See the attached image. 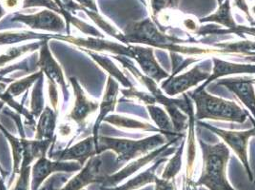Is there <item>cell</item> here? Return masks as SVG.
I'll return each instance as SVG.
<instances>
[{"label":"cell","instance_id":"obj_6","mask_svg":"<svg viewBox=\"0 0 255 190\" xmlns=\"http://www.w3.org/2000/svg\"><path fill=\"white\" fill-rule=\"evenodd\" d=\"M211 75V73L203 69L202 64L195 65L185 74L170 75L167 80L161 84V90L165 94L172 97L179 94H184L192 87H196L202 81H206Z\"/></svg>","mask_w":255,"mask_h":190},{"label":"cell","instance_id":"obj_8","mask_svg":"<svg viewBox=\"0 0 255 190\" xmlns=\"http://www.w3.org/2000/svg\"><path fill=\"white\" fill-rule=\"evenodd\" d=\"M12 21L21 22L32 29L48 32H61L65 29L63 19L53 11H43L32 15L16 13Z\"/></svg>","mask_w":255,"mask_h":190},{"label":"cell","instance_id":"obj_34","mask_svg":"<svg viewBox=\"0 0 255 190\" xmlns=\"http://www.w3.org/2000/svg\"><path fill=\"white\" fill-rule=\"evenodd\" d=\"M212 34H227V33H236L238 35L248 34L251 36H255V28L254 27H246V26H238L232 30H219L215 28L211 32Z\"/></svg>","mask_w":255,"mask_h":190},{"label":"cell","instance_id":"obj_32","mask_svg":"<svg viewBox=\"0 0 255 190\" xmlns=\"http://www.w3.org/2000/svg\"><path fill=\"white\" fill-rule=\"evenodd\" d=\"M121 93L128 98L137 99L139 101L143 102L144 104H146L147 106L154 105L155 103H157L155 97L151 94L149 95V94H146V93H143V92H139L137 90H135L133 87L128 88L127 90H121Z\"/></svg>","mask_w":255,"mask_h":190},{"label":"cell","instance_id":"obj_15","mask_svg":"<svg viewBox=\"0 0 255 190\" xmlns=\"http://www.w3.org/2000/svg\"><path fill=\"white\" fill-rule=\"evenodd\" d=\"M70 81H71V83L73 85V88H74L75 103V106H74V108H73L72 112L70 113L69 117L71 119H73L78 125L81 126L87 119V117L89 116L91 113L96 111L97 107H98V104L93 103V102H91L87 99L82 88L80 87V85L77 82V80L75 78L71 77Z\"/></svg>","mask_w":255,"mask_h":190},{"label":"cell","instance_id":"obj_3","mask_svg":"<svg viewBox=\"0 0 255 190\" xmlns=\"http://www.w3.org/2000/svg\"><path fill=\"white\" fill-rule=\"evenodd\" d=\"M167 137L157 133L150 137L141 140L98 137L96 144V154L112 150L117 155V162L122 165L132 159L142 157L166 144Z\"/></svg>","mask_w":255,"mask_h":190},{"label":"cell","instance_id":"obj_13","mask_svg":"<svg viewBox=\"0 0 255 190\" xmlns=\"http://www.w3.org/2000/svg\"><path fill=\"white\" fill-rule=\"evenodd\" d=\"M213 71L210 77L197 89L202 90L213 81L224 76L233 74H255V65L250 63H235L213 57Z\"/></svg>","mask_w":255,"mask_h":190},{"label":"cell","instance_id":"obj_37","mask_svg":"<svg viewBox=\"0 0 255 190\" xmlns=\"http://www.w3.org/2000/svg\"><path fill=\"white\" fill-rule=\"evenodd\" d=\"M234 4L236 8H238L240 11L244 12L246 16L249 19H252L251 14H250V8H249L246 0H234Z\"/></svg>","mask_w":255,"mask_h":190},{"label":"cell","instance_id":"obj_20","mask_svg":"<svg viewBox=\"0 0 255 190\" xmlns=\"http://www.w3.org/2000/svg\"><path fill=\"white\" fill-rule=\"evenodd\" d=\"M56 123V112L49 106L43 111L37 125L35 138L37 140H52Z\"/></svg>","mask_w":255,"mask_h":190},{"label":"cell","instance_id":"obj_22","mask_svg":"<svg viewBox=\"0 0 255 190\" xmlns=\"http://www.w3.org/2000/svg\"><path fill=\"white\" fill-rule=\"evenodd\" d=\"M86 53H89L97 63L100 64V66H102L109 74L113 75V77L118 80L124 87H126L127 89L133 87L132 84L128 81L127 77L118 70V68L111 61V59L108 58V56H102V55L96 54L93 52H88V51H86Z\"/></svg>","mask_w":255,"mask_h":190},{"label":"cell","instance_id":"obj_21","mask_svg":"<svg viewBox=\"0 0 255 190\" xmlns=\"http://www.w3.org/2000/svg\"><path fill=\"white\" fill-rule=\"evenodd\" d=\"M104 121L116 126V127H125L128 129H141L144 131H152V132L161 133L158 128L151 126L150 124L143 123L138 120H133L131 118H127V117L112 115V116L105 117Z\"/></svg>","mask_w":255,"mask_h":190},{"label":"cell","instance_id":"obj_36","mask_svg":"<svg viewBox=\"0 0 255 190\" xmlns=\"http://www.w3.org/2000/svg\"><path fill=\"white\" fill-rule=\"evenodd\" d=\"M50 98H51L53 108L56 109L57 103H58V95H57V89H56L55 82H53L52 80H50Z\"/></svg>","mask_w":255,"mask_h":190},{"label":"cell","instance_id":"obj_23","mask_svg":"<svg viewBox=\"0 0 255 190\" xmlns=\"http://www.w3.org/2000/svg\"><path fill=\"white\" fill-rule=\"evenodd\" d=\"M166 159H161L158 163H156L151 169L147 170L145 173L140 174L137 177H135L134 179L130 180L129 182H128L127 184L121 186V187H117V188H112V189H106L104 190H131L134 189H137L139 187L151 182L154 180V170L160 165V163H162L163 161H165Z\"/></svg>","mask_w":255,"mask_h":190},{"label":"cell","instance_id":"obj_46","mask_svg":"<svg viewBox=\"0 0 255 190\" xmlns=\"http://www.w3.org/2000/svg\"><path fill=\"white\" fill-rule=\"evenodd\" d=\"M251 25H252V26H255V22H252Z\"/></svg>","mask_w":255,"mask_h":190},{"label":"cell","instance_id":"obj_19","mask_svg":"<svg viewBox=\"0 0 255 190\" xmlns=\"http://www.w3.org/2000/svg\"><path fill=\"white\" fill-rule=\"evenodd\" d=\"M147 108L149 111V116L151 117L152 121L155 123V125L157 126V128L159 129L162 134L164 135L167 134V136H173V137H175L176 135L181 136V134H178L174 131L170 117L163 108L154 105L147 106Z\"/></svg>","mask_w":255,"mask_h":190},{"label":"cell","instance_id":"obj_24","mask_svg":"<svg viewBox=\"0 0 255 190\" xmlns=\"http://www.w3.org/2000/svg\"><path fill=\"white\" fill-rule=\"evenodd\" d=\"M43 74L42 71L36 73V74H32L22 80L13 82L12 84L8 88V90L6 91V95L10 96L11 98L16 97L18 95H21L22 93H24L25 91L28 90V88H30L34 82H36L38 80V78Z\"/></svg>","mask_w":255,"mask_h":190},{"label":"cell","instance_id":"obj_39","mask_svg":"<svg viewBox=\"0 0 255 190\" xmlns=\"http://www.w3.org/2000/svg\"><path fill=\"white\" fill-rule=\"evenodd\" d=\"M55 179H56V176H53L52 178L48 180L45 183V185L43 186L41 190H54V182H55Z\"/></svg>","mask_w":255,"mask_h":190},{"label":"cell","instance_id":"obj_41","mask_svg":"<svg viewBox=\"0 0 255 190\" xmlns=\"http://www.w3.org/2000/svg\"><path fill=\"white\" fill-rule=\"evenodd\" d=\"M5 13H6V11L4 10L3 6L0 4V18H1L2 16H4V15H5Z\"/></svg>","mask_w":255,"mask_h":190},{"label":"cell","instance_id":"obj_43","mask_svg":"<svg viewBox=\"0 0 255 190\" xmlns=\"http://www.w3.org/2000/svg\"><path fill=\"white\" fill-rule=\"evenodd\" d=\"M216 1H217V3H218V6H219V5H221V4L223 3L225 0H216Z\"/></svg>","mask_w":255,"mask_h":190},{"label":"cell","instance_id":"obj_30","mask_svg":"<svg viewBox=\"0 0 255 190\" xmlns=\"http://www.w3.org/2000/svg\"><path fill=\"white\" fill-rule=\"evenodd\" d=\"M85 11L88 13V15H89L94 21L96 22V24H97L100 28H102L108 34H110L111 36L115 37L119 42L125 43L124 34H122L121 32H118L113 26H111V25L108 24L106 21H104V20L97 14V12L87 11V10H85Z\"/></svg>","mask_w":255,"mask_h":190},{"label":"cell","instance_id":"obj_1","mask_svg":"<svg viewBox=\"0 0 255 190\" xmlns=\"http://www.w3.org/2000/svg\"><path fill=\"white\" fill-rule=\"evenodd\" d=\"M195 104L196 120H213L243 124L250 114L234 101L210 95L205 89H195L188 94Z\"/></svg>","mask_w":255,"mask_h":190},{"label":"cell","instance_id":"obj_25","mask_svg":"<svg viewBox=\"0 0 255 190\" xmlns=\"http://www.w3.org/2000/svg\"><path fill=\"white\" fill-rule=\"evenodd\" d=\"M1 130L4 132L5 136L10 140L11 147H12V152H13V161H14V166H13V175L17 172H19L20 169V164L23 160V153H24V147H23V143L21 140H18L14 136L11 135L4 127L0 125Z\"/></svg>","mask_w":255,"mask_h":190},{"label":"cell","instance_id":"obj_42","mask_svg":"<svg viewBox=\"0 0 255 190\" xmlns=\"http://www.w3.org/2000/svg\"><path fill=\"white\" fill-rule=\"evenodd\" d=\"M250 11H251V12H252V13H253V14H254V15H255V5H253V6L251 7V9H250Z\"/></svg>","mask_w":255,"mask_h":190},{"label":"cell","instance_id":"obj_18","mask_svg":"<svg viewBox=\"0 0 255 190\" xmlns=\"http://www.w3.org/2000/svg\"><path fill=\"white\" fill-rule=\"evenodd\" d=\"M214 22L219 25H222L228 30H232L237 27L232 13L231 9V0H225L221 5H219L217 11L213 14H210L206 17L199 19V23H209Z\"/></svg>","mask_w":255,"mask_h":190},{"label":"cell","instance_id":"obj_10","mask_svg":"<svg viewBox=\"0 0 255 190\" xmlns=\"http://www.w3.org/2000/svg\"><path fill=\"white\" fill-rule=\"evenodd\" d=\"M132 50L133 59L136 60L145 75L149 76L157 83L163 79L170 77V74L160 66L156 60L152 48L132 46Z\"/></svg>","mask_w":255,"mask_h":190},{"label":"cell","instance_id":"obj_44","mask_svg":"<svg viewBox=\"0 0 255 190\" xmlns=\"http://www.w3.org/2000/svg\"><path fill=\"white\" fill-rule=\"evenodd\" d=\"M3 106H4V102L1 101V102H0V110H1V108H2Z\"/></svg>","mask_w":255,"mask_h":190},{"label":"cell","instance_id":"obj_31","mask_svg":"<svg viewBox=\"0 0 255 190\" xmlns=\"http://www.w3.org/2000/svg\"><path fill=\"white\" fill-rule=\"evenodd\" d=\"M180 0H150L152 17L155 18L167 9H177Z\"/></svg>","mask_w":255,"mask_h":190},{"label":"cell","instance_id":"obj_5","mask_svg":"<svg viewBox=\"0 0 255 190\" xmlns=\"http://www.w3.org/2000/svg\"><path fill=\"white\" fill-rule=\"evenodd\" d=\"M250 120L254 123L255 127L249 130H243V131H234V130H225L221 128L212 127L208 124H201L203 127H206L207 129L211 130L213 133L216 134L217 136L223 140L224 143L234 150V153L237 155V157L240 159L242 164L244 165L245 169L250 175L251 180H253L252 172L250 169V164L248 160V145L250 138L255 136V121L253 118L250 116Z\"/></svg>","mask_w":255,"mask_h":190},{"label":"cell","instance_id":"obj_2","mask_svg":"<svg viewBox=\"0 0 255 190\" xmlns=\"http://www.w3.org/2000/svg\"><path fill=\"white\" fill-rule=\"evenodd\" d=\"M203 153V172L198 185L211 190H234L226 178V168L230 159V149L224 142L209 145L198 139Z\"/></svg>","mask_w":255,"mask_h":190},{"label":"cell","instance_id":"obj_47","mask_svg":"<svg viewBox=\"0 0 255 190\" xmlns=\"http://www.w3.org/2000/svg\"><path fill=\"white\" fill-rule=\"evenodd\" d=\"M0 102H1V101H0Z\"/></svg>","mask_w":255,"mask_h":190},{"label":"cell","instance_id":"obj_28","mask_svg":"<svg viewBox=\"0 0 255 190\" xmlns=\"http://www.w3.org/2000/svg\"><path fill=\"white\" fill-rule=\"evenodd\" d=\"M41 43H32L30 45H24L21 47H17V48H11L7 51V53L0 56V67L5 65L8 62H11L13 59L21 56L22 54L28 53L30 51H34L36 49H38L41 46Z\"/></svg>","mask_w":255,"mask_h":190},{"label":"cell","instance_id":"obj_27","mask_svg":"<svg viewBox=\"0 0 255 190\" xmlns=\"http://www.w3.org/2000/svg\"><path fill=\"white\" fill-rule=\"evenodd\" d=\"M43 74L38 78L34 85L32 91V106L31 113L34 117H38L42 112L44 105V97H43Z\"/></svg>","mask_w":255,"mask_h":190},{"label":"cell","instance_id":"obj_7","mask_svg":"<svg viewBox=\"0 0 255 190\" xmlns=\"http://www.w3.org/2000/svg\"><path fill=\"white\" fill-rule=\"evenodd\" d=\"M82 169L79 163L65 161H54L52 162L45 156L38 159L32 167V190H38L43 182L47 179L53 172L67 171L73 172Z\"/></svg>","mask_w":255,"mask_h":190},{"label":"cell","instance_id":"obj_29","mask_svg":"<svg viewBox=\"0 0 255 190\" xmlns=\"http://www.w3.org/2000/svg\"><path fill=\"white\" fill-rule=\"evenodd\" d=\"M184 146H185V141H183L180 148H178L174 156L170 159L167 168L163 173L164 179L170 180L171 178H174V176L179 172L181 165H182V154H183V150H184Z\"/></svg>","mask_w":255,"mask_h":190},{"label":"cell","instance_id":"obj_9","mask_svg":"<svg viewBox=\"0 0 255 190\" xmlns=\"http://www.w3.org/2000/svg\"><path fill=\"white\" fill-rule=\"evenodd\" d=\"M217 85L225 86L234 94L255 119V90L251 77L243 76L221 79L217 82Z\"/></svg>","mask_w":255,"mask_h":190},{"label":"cell","instance_id":"obj_14","mask_svg":"<svg viewBox=\"0 0 255 190\" xmlns=\"http://www.w3.org/2000/svg\"><path fill=\"white\" fill-rule=\"evenodd\" d=\"M95 155H96V140L93 136L79 142L72 148H66L62 151H57L54 153L51 152L49 157L54 161L75 160L83 167L86 161Z\"/></svg>","mask_w":255,"mask_h":190},{"label":"cell","instance_id":"obj_12","mask_svg":"<svg viewBox=\"0 0 255 190\" xmlns=\"http://www.w3.org/2000/svg\"><path fill=\"white\" fill-rule=\"evenodd\" d=\"M171 144H173V139L170 141V143H168V144H166V145H164V146H162L160 148H156L155 150L149 152L147 155L142 156V157H140L137 160H135L134 162L130 163L126 168L121 169L119 172L113 174L112 176H108L106 179L100 183V189L104 190H106V189L116 188V185H117L120 181H122L124 178L131 175L132 173L137 171L142 167H144L147 164H149V162H151L153 159L156 158L165 149L169 148Z\"/></svg>","mask_w":255,"mask_h":190},{"label":"cell","instance_id":"obj_11","mask_svg":"<svg viewBox=\"0 0 255 190\" xmlns=\"http://www.w3.org/2000/svg\"><path fill=\"white\" fill-rule=\"evenodd\" d=\"M56 38L65 40L68 42L73 43L76 46L87 48L94 51H106L110 53L117 54V55H123L127 56L128 58H133V50L132 46H123L118 43L111 42L106 40H101L97 38H74V37H63V36H56Z\"/></svg>","mask_w":255,"mask_h":190},{"label":"cell","instance_id":"obj_33","mask_svg":"<svg viewBox=\"0 0 255 190\" xmlns=\"http://www.w3.org/2000/svg\"><path fill=\"white\" fill-rule=\"evenodd\" d=\"M20 176L17 180L14 188L12 190H29V183H30V174H31V167L22 165L20 168Z\"/></svg>","mask_w":255,"mask_h":190},{"label":"cell","instance_id":"obj_16","mask_svg":"<svg viewBox=\"0 0 255 190\" xmlns=\"http://www.w3.org/2000/svg\"><path fill=\"white\" fill-rule=\"evenodd\" d=\"M37 67H40L42 72L46 74L49 78V80H52L53 82L60 85L63 89L64 92L68 93L67 86L65 83L63 73L59 67V65L55 62L53 59V55L49 50L48 41L43 40L41 44V51H40V57L39 61L37 63Z\"/></svg>","mask_w":255,"mask_h":190},{"label":"cell","instance_id":"obj_17","mask_svg":"<svg viewBox=\"0 0 255 190\" xmlns=\"http://www.w3.org/2000/svg\"><path fill=\"white\" fill-rule=\"evenodd\" d=\"M118 83L112 77L109 76L107 82L106 91L103 97V101L100 105V113L96 120V125L94 127V138L96 140V148L98 141V128L100 127L101 122L105 119V117L112 111L115 110L117 105V93H118Z\"/></svg>","mask_w":255,"mask_h":190},{"label":"cell","instance_id":"obj_35","mask_svg":"<svg viewBox=\"0 0 255 190\" xmlns=\"http://www.w3.org/2000/svg\"><path fill=\"white\" fill-rule=\"evenodd\" d=\"M32 6H43L51 9L55 12H61L60 8L57 6V4L53 0H25L24 1V8L32 7Z\"/></svg>","mask_w":255,"mask_h":190},{"label":"cell","instance_id":"obj_38","mask_svg":"<svg viewBox=\"0 0 255 190\" xmlns=\"http://www.w3.org/2000/svg\"><path fill=\"white\" fill-rule=\"evenodd\" d=\"M79 2V4L82 5V8L86 7L92 11L97 12V9H96V3L95 0H77Z\"/></svg>","mask_w":255,"mask_h":190},{"label":"cell","instance_id":"obj_40","mask_svg":"<svg viewBox=\"0 0 255 190\" xmlns=\"http://www.w3.org/2000/svg\"><path fill=\"white\" fill-rule=\"evenodd\" d=\"M19 0H5L4 6L7 7V9H13L18 5Z\"/></svg>","mask_w":255,"mask_h":190},{"label":"cell","instance_id":"obj_26","mask_svg":"<svg viewBox=\"0 0 255 190\" xmlns=\"http://www.w3.org/2000/svg\"><path fill=\"white\" fill-rule=\"evenodd\" d=\"M42 34L34 33V32H24L20 33H12V32H4L0 33V45H9L12 43L21 42L25 40L32 39H42Z\"/></svg>","mask_w":255,"mask_h":190},{"label":"cell","instance_id":"obj_45","mask_svg":"<svg viewBox=\"0 0 255 190\" xmlns=\"http://www.w3.org/2000/svg\"><path fill=\"white\" fill-rule=\"evenodd\" d=\"M251 81H252V83H253V84L255 85V78L251 77Z\"/></svg>","mask_w":255,"mask_h":190},{"label":"cell","instance_id":"obj_4","mask_svg":"<svg viewBox=\"0 0 255 190\" xmlns=\"http://www.w3.org/2000/svg\"><path fill=\"white\" fill-rule=\"evenodd\" d=\"M120 166L115 153L105 151L96 154L90 158L82 170L61 190H81L90 184H100Z\"/></svg>","mask_w":255,"mask_h":190}]
</instances>
